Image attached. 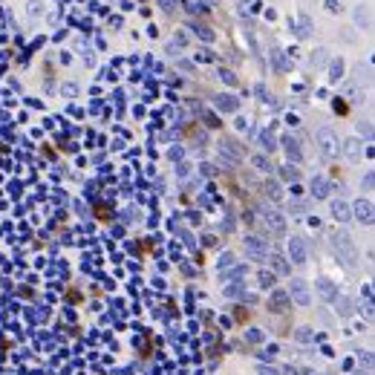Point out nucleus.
<instances>
[{
  "label": "nucleus",
  "instance_id": "obj_11",
  "mask_svg": "<svg viewBox=\"0 0 375 375\" xmlns=\"http://www.w3.org/2000/svg\"><path fill=\"white\" fill-rule=\"evenodd\" d=\"M314 289H317V294H320L323 300H335V297H338V286L332 280H326V277H320V280L314 283Z\"/></svg>",
  "mask_w": 375,
  "mask_h": 375
},
{
  "label": "nucleus",
  "instance_id": "obj_14",
  "mask_svg": "<svg viewBox=\"0 0 375 375\" xmlns=\"http://www.w3.org/2000/svg\"><path fill=\"white\" fill-rule=\"evenodd\" d=\"M312 193H314V196H320V199H326V196L332 193V182H329V179H323V176H314V179H312Z\"/></svg>",
  "mask_w": 375,
  "mask_h": 375
},
{
  "label": "nucleus",
  "instance_id": "obj_9",
  "mask_svg": "<svg viewBox=\"0 0 375 375\" xmlns=\"http://www.w3.org/2000/svg\"><path fill=\"white\" fill-rule=\"evenodd\" d=\"M219 159L228 162V165H240V147L234 142H222L219 145Z\"/></svg>",
  "mask_w": 375,
  "mask_h": 375
},
{
  "label": "nucleus",
  "instance_id": "obj_19",
  "mask_svg": "<svg viewBox=\"0 0 375 375\" xmlns=\"http://www.w3.org/2000/svg\"><path fill=\"white\" fill-rule=\"evenodd\" d=\"M217 107H219V110H228V113H231V110H237V101H234L231 95H219V98H217Z\"/></svg>",
  "mask_w": 375,
  "mask_h": 375
},
{
  "label": "nucleus",
  "instance_id": "obj_16",
  "mask_svg": "<svg viewBox=\"0 0 375 375\" xmlns=\"http://www.w3.org/2000/svg\"><path fill=\"white\" fill-rule=\"evenodd\" d=\"M335 309H338V314L349 317V314L355 312V303H352V297H346V294H338V297H335Z\"/></svg>",
  "mask_w": 375,
  "mask_h": 375
},
{
  "label": "nucleus",
  "instance_id": "obj_5",
  "mask_svg": "<svg viewBox=\"0 0 375 375\" xmlns=\"http://www.w3.org/2000/svg\"><path fill=\"white\" fill-rule=\"evenodd\" d=\"M263 219H266V225H269V231H271L274 237H286V217H283L280 211L263 208Z\"/></svg>",
  "mask_w": 375,
  "mask_h": 375
},
{
  "label": "nucleus",
  "instance_id": "obj_21",
  "mask_svg": "<svg viewBox=\"0 0 375 375\" xmlns=\"http://www.w3.org/2000/svg\"><path fill=\"white\" fill-rule=\"evenodd\" d=\"M341 72H344V61L338 58V61H332V66H329V81H338V78H344Z\"/></svg>",
  "mask_w": 375,
  "mask_h": 375
},
{
  "label": "nucleus",
  "instance_id": "obj_13",
  "mask_svg": "<svg viewBox=\"0 0 375 375\" xmlns=\"http://www.w3.org/2000/svg\"><path fill=\"white\" fill-rule=\"evenodd\" d=\"M352 18H355V23H358V26H361L364 32H370V26H373V21H370V6H367V3L355 6V15H352Z\"/></svg>",
  "mask_w": 375,
  "mask_h": 375
},
{
  "label": "nucleus",
  "instance_id": "obj_30",
  "mask_svg": "<svg viewBox=\"0 0 375 375\" xmlns=\"http://www.w3.org/2000/svg\"><path fill=\"white\" fill-rule=\"evenodd\" d=\"M373 182H375V176H373V170H370V173L364 176V188H367V190H373Z\"/></svg>",
  "mask_w": 375,
  "mask_h": 375
},
{
  "label": "nucleus",
  "instance_id": "obj_4",
  "mask_svg": "<svg viewBox=\"0 0 375 375\" xmlns=\"http://www.w3.org/2000/svg\"><path fill=\"white\" fill-rule=\"evenodd\" d=\"M289 300H294L297 306H309L312 303V292H309V283H303V280H292L289 283Z\"/></svg>",
  "mask_w": 375,
  "mask_h": 375
},
{
  "label": "nucleus",
  "instance_id": "obj_20",
  "mask_svg": "<svg viewBox=\"0 0 375 375\" xmlns=\"http://www.w3.org/2000/svg\"><path fill=\"white\" fill-rule=\"evenodd\" d=\"M266 196H271V199H283L280 182H266Z\"/></svg>",
  "mask_w": 375,
  "mask_h": 375
},
{
  "label": "nucleus",
  "instance_id": "obj_27",
  "mask_svg": "<svg viewBox=\"0 0 375 375\" xmlns=\"http://www.w3.org/2000/svg\"><path fill=\"white\" fill-rule=\"evenodd\" d=\"M231 263H234V257H231V254H225V257H222V260H219V271H222V269H228V266H231Z\"/></svg>",
  "mask_w": 375,
  "mask_h": 375
},
{
  "label": "nucleus",
  "instance_id": "obj_32",
  "mask_svg": "<svg viewBox=\"0 0 375 375\" xmlns=\"http://www.w3.org/2000/svg\"><path fill=\"white\" fill-rule=\"evenodd\" d=\"M249 341H254V344H257V341H263V335H260L257 329H251V332H249Z\"/></svg>",
  "mask_w": 375,
  "mask_h": 375
},
{
  "label": "nucleus",
  "instance_id": "obj_15",
  "mask_svg": "<svg viewBox=\"0 0 375 375\" xmlns=\"http://www.w3.org/2000/svg\"><path fill=\"white\" fill-rule=\"evenodd\" d=\"M361 150H364V147H361L358 139H346L344 142V153H346L349 162H361Z\"/></svg>",
  "mask_w": 375,
  "mask_h": 375
},
{
  "label": "nucleus",
  "instance_id": "obj_10",
  "mask_svg": "<svg viewBox=\"0 0 375 375\" xmlns=\"http://www.w3.org/2000/svg\"><path fill=\"white\" fill-rule=\"evenodd\" d=\"M269 263H271V274H280V277L292 274V263H289L283 254H271V257H269Z\"/></svg>",
  "mask_w": 375,
  "mask_h": 375
},
{
  "label": "nucleus",
  "instance_id": "obj_18",
  "mask_svg": "<svg viewBox=\"0 0 375 375\" xmlns=\"http://www.w3.org/2000/svg\"><path fill=\"white\" fill-rule=\"evenodd\" d=\"M257 280H260L263 289H271V286H274V274H271V271H266V269H260V271H257Z\"/></svg>",
  "mask_w": 375,
  "mask_h": 375
},
{
  "label": "nucleus",
  "instance_id": "obj_33",
  "mask_svg": "<svg viewBox=\"0 0 375 375\" xmlns=\"http://www.w3.org/2000/svg\"><path fill=\"white\" fill-rule=\"evenodd\" d=\"M202 3H205V0H202ZM208 3H211V6H217V3H219V0H208Z\"/></svg>",
  "mask_w": 375,
  "mask_h": 375
},
{
  "label": "nucleus",
  "instance_id": "obj_31",
  "mask_svg": "<svg viewBox=\"0 0 375 375\" xmlns=\"http://www.w3.org/2000/svg\"><path fill=\"white\" fill-rule=\"evenodd\" d=\"M326 9H329V12H338V9H341V3H338V0H326Z\"/></svg>",
  "mask_w": 375,
  "mask_h": 375
},
{
  "label": "nucleus",
  "instance_id": "obj_8",
  "mask_svg": "<svg viewBox=\"0 0 375 375\" xmlns=\"http://www.w3.org/2000/svg\"><path fill=\"white\" fill-rule=\"evenodd\" d=\"M280 145H283L286 156L292 159V162H300V159H303V150H300V142H297L294 136H283V139H280Z\"/></svg>",
  "mask_w": 375,
  "mask_h": 375
},
{
  "label": "nucleus",
  "instance_id": "obj_7",
  "mask_svg": "<svg viewBox=\"0 0 375 375\" xmlns=\"http://www.w3.org/2000/svg\"><path fill=\"white\" fill-rule=\"evenodd\" d=\"M289 257L292 263H306V243L300 237H289Z\"/></svg>",
  "mask_w": 375,
  "mask_h": 375
},
{
  "label": "nucleus",
  "instance_id": "obj_1",
  "mask_svg": "<svg viewBox=\"0 0 375 375\" xmlns=\"http://www.w3.org/2000/svg\"><path fill=\"white\" fill-rule=\"evenodd\" d=\"M332 246H335V254H338V260L344 263L346 269H355L358 266V249H355V243L349 240V234H335L332 237Z\"/></svg>",
  "mask_w": 375,
  "mask_h": 375
},
{
  "label": "nucleus",
  "instance_id": "obj_28",
  "mask_svg": "<svg viewBox=\"0 0 375 375\" xmlns=\"http://www.w3.org/2000/svg\"><path fill=\"white\" fill-rule=\"evenodd\" d=\"M297 341H312V332H309V329H306V326H303V329H300V332H297Z\"/></svg>",
  "mask_w": 375,
  "mask_h": 375
},
{
  "label": "nucleus",
  "instance_id": "obj_17",
  "mask_svg": "<svg viewBox=\"0 0 375 375\" xmlns=\"http://www.w3.org/2000/svg\"><path fill=\"white\" fill-rule=\"evenodd\" d=\"M332 217L335 219H341V222H346V219H352V211H349V205L346 202H332Z\"/></svg>",
  "mask_w": 375,
  "mask_h": 375
},
{
  "label": "nucleus",
  "instance_id": "obj_2",
  "mask_svg": "<svg viewBox=\"0 0 375 375\" xmlns=\"http://www.w3.org/2000/svg\"><path fill=\"white\" fill-rule=\"evenodd\" d=\"M314 139H317V150H320V153H323L326 159H335V156H338L341 145H338V136H335L329 127H320Z\"/></svg>",
  "mask_w": 375,
  "mask_h": 375
},
{
  "label": "nucleus",
  "instance_id": "obj_25",
  "mask_svg": "<svg viewBox=\"0 0 375 375\" xmlns=\"http://www.w3.org/2000/svg\"><path fill=\"white\" fill-rule=\"evenodd\" d=\"M300 26H303V29H300V35H303V38H306V35H309V26H312V23H309V18H306V15H300Z\"/></svg>",
  "mask_w": 375,
  "mask_h": 375
},
{
  "label": "nucleus",
  "instance_id": "obj_24",
  "mask_svg": "<svg viewBox=\"0 0 375 375\" xmlns=\"http://www.w3.org/2000/svg\"><path fill=\"white\" fill-rule=\"evenodd\" d=\"M323 61H326V49H314V55H312V66H320Z\"/></svg>",
  "mask_w": 375,
  "mask_h": 375
},
{
  "label": "nucleus",
  "instance_id": "obj_26",
  "mask_svg": "<svg viewBox=\"0 0 375 375\" xmlns=\"http://www.w3.org/2000/svg\"><path fill=\"white\" fill-rule=\"evenodd\" d=\"M283 179H292V182H294V179H297V170H294V167H286V170H283Z\"/></svg>",
  "mask_w": 375,
  "mask_h": 375
},
{
  "label": "nucleus",
  "instance_id": "obj_3",
  "mask_svg": "<svg viewBox=\"0 0 375 375\" xmlns=\"http://www.w3.org/2000/svg\"><path fill=\"white\" fill-rule=\"evenodd\" d=\"M243 249H246V254H249L251 260H257V263H263V260L269 257V246H266L260 237H254V234L243 237Z\"/></svg>",
  "mask_w": 375,
  "mask_h": 375
},
{
  "label": "nucleus",
  "instance_id": "obj_6",
  "mask_svg": "<svg viewBox=\"0 0 375 375\" xmlns=\"http://www.w3.org/2000/svg\"><path fill=\"white\" fill-rule=\"evenodd\" d=\"M349 211H352V217L358 219V222H364V225L373 222V202L370 199H358L355 205H349Z\"/></svg>",
  "mask_w": 375,
  "mask_h": 375
},
{
  "label": "nucleus",
  "instance_id": "obj_22",
  "mask_svg": "<svg viewBox=\"0 0 375 375\" xmlns=\"http://www.w3.org/2000/svg\"><path fill=\"white\" fill-rule=\"evenodd\" d=\"M251 165H254V167H257L260 173H266V170L271 167V162H269L266 156H254V159H251Z\"/></svg>",
  "mask_w": 375,
  "mask_h": 375
},
{
  "label": "nucleus",
  "instance_id": "obj_23",
  "mask_svg": "<svg viewBox=\"0 0 375 375\" xmlns=\"http://www.w3.org/2000/svg\"><path fill=\"white\" fill-rule=\"evenodd\" d=\"M185 9H188V12H202V9H205V3H202V0H185Z\"/></svg>",
  "mask_w": 375,
  "mask_h": 375
},
{
  "label": "nucleus",
  "instance_id": "obj_12",
  "mask_svg": "<svg viewBox=\"0 0 375 375\" xmlns=\"http://www.w3.org/2000/svg\"><path fill=\"white\" fill-rule=\"evenodd\" d=\"M269 306H271V312H286V309L292 306V300H289V294H286V292L274 289V292H271V300H269Z\"/></svg>",
  "mask_w": 375,
  "mask_h": 375
},
{
  "label": "nucleus",
  "instance_id": "obj_29",
  "mask_svg": "<svg viewBox=\"0 0 375 375\" xmlns=\"http://www.w3.org/2000/svg\"><path fill=\"white\" fill-rule=\"evenodd\" d=\"M159 6H162L165 12H173V6H176V0H159Z\"/></svg>",
  "mask_w": 375,
  "mask_h": 375
}]
</instances>
